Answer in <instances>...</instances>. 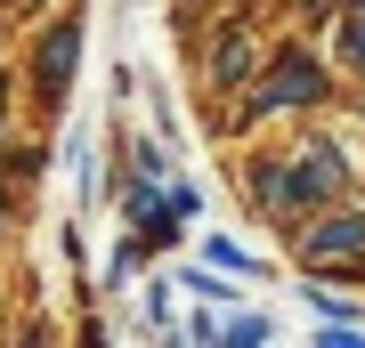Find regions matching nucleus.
<instances>
[{
	"label": "nucleus",
	"instance_id": "obj_1",
	"mask_svg": "<svg viewBox=\"0 0 365 348\" xmlns=\"http://www.w3.org/2000/svg\"><path fill=\"white\" fill-rule=\"evenodd\" d=\"M317 97H325V73H317L300 49H284L276 73H268V90H260V105H317Z\"/></svg>",
	"mask_w": 365,
	"mask_h": 348
},
{
	"label": "nucleus",
	"instance_id": "obj_2",
	"mask_svg": "<svg viewBox=\"0 0 365 348\" xmlns=\"http://www.w3.org/2000/svg\"><path fill=\"white\" fill-rule=\"evenodd\" d=\"M73 49H81V25L66 16V25L41 41V90H49V97H66V81H73Z\"/></svg>",
	"mask_w": 365,
	"mask_h": 348
},
{
	"label": "nucleus",
	"instance_id": "obj_3",
	"mask_svg": "<svg viewBox=\"0 0 365 348\" xmlns=\"http://www.w3.org/2000/svg\"><path fill=\"white\" fill-rule=\"evenodd\" d=\"M365 251V219H325L309 227V259H357Z\"/></svg>",
	"mask_w": 365,
	"mask_h": 348
},
{
	"label": "nucleus",
	"instance_id": "obj_4",
	"mask_svg": "<svg viewBox=\"0 0 365 348\" xmlns=\"http://www.w3.org/2000/svg\"><path fill=\"white\" fill-rule=\"evenodd\" d=\"M203 259H211V268H244V275L260 268V259H252L244 243H227V235H211V243H203Z\"/></svg>",
	"mask_w": 365,
	"mask_h": 348
},
{
	"label": "nucleus",
	"instance_id": "obj_5",
	"mask_svg": "<svg viewBox=\"0 0 365 348\" xmlns=\"http://www.w3.org/2000/svg\"><path fill=\"white\" fill-rule=\"evenodd\" d=\"M341 57L365 73V16H349V25H341Z\"/></svg>",
	"mask_w": 365,
	"mask_h": 348
},
{
	"label": "nucleus",
	"instance_id": "obj_6",
	"mask_svg": "<svg viewBox=\"0 0 365 348\" xmlns=\"http://www.w3.org/2000/svg\"><path fill=\"white\" fill-rule=\"evenodd\" d=\"M220 340H244V348H252V340H268V324H260V316H235V324H220Z\"/></svg>",
	"mask_w": 365,
	"mask_h": 348
},
{
	"label": "nucleus",
	"instance_id": "obj_7",
	"mask_svg": "<svg viewBox=\"0 0 365 348\" xmlns=\"http://www.w3.org/2000/svg\"><path fill=\"white\" fill-rule=\"evenodd\" d=\"M244 65H252V57H244V41H227V49H220V81H244Z\"/></svg>",
	"mask_w": 365,
	"mask_h": 348
},
{
	"label": "nucleus",
	"instance_id": "obj_8",
	"mask_svg": "<svg viewBox=\"0 0 365 348\" xmlns=\"http://www.w3.org/2000/svg\"><path fill=\"white\" fill-rule=\"evenodd\" d=\"M0 227H9V211H0Z\"/></svg>",
	"mask_w": 365,
	"mask_h": 348
},
{
	"label": "nucleus",
	"instance_id": "obj_9",
	"mask_svg": "<svg viewBox=\"0 0 365 348\" xmlns=\"http://www.w3.org/2000/svg\"><path fill=\"white\" fill-rule=\"evenodd\" d=\"M0 105H9V90H0Z\"/></svg>",
	"mask_w": 365,
	"mask_h": 348
}]
</instances>
